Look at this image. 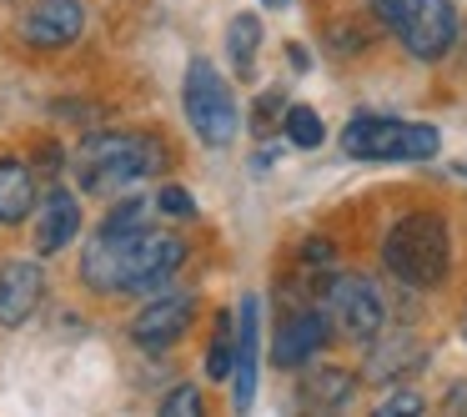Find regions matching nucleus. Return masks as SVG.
Wrapping results in <instances>:
<instances>
[{"mask_svg": "<svg viewBox=\"0 0 467 417\" xmlns=\"http://www.w3.org/2000/svg\"><path fill=\"white\" fill-rule=\"evenodd\" d=\"M186 262V242L171 232H141L131 236H106L96 232L91 246L81 252V282L101 297H146L161 292Z\"/></svg>", "mask_w": 467, "mask_h": 417, "instance_id": "obj_1", "label": "nucleus"}, {"mask_svg": "<svg viewBox=\"0 0 467 417\" xmlns=\"http://www.w3.org/2000/svg\"><path fill=\"white\" fill-rule=\"evenodd\" d=\"M382 266L402 287H417V292L442 287L447 266H452V236H447V222L437 212H402L382 236Z\"/></svg>", "mask_w": 467, "mask_h": 417, "instance_id": "obj_2", "label": "nucleus"}, {"mask_svg": "<svg viewBox=\"0 0 467 417\" xmlns=\"http://www.w3.org/2000/svg\"><path fill=\"white\" fill-rule=\"evenodd\" d=\"M86 192H121L151 172H166V146L146 131H91L76 151Z\"/></svg>", "mask_w": 467, "mask_h": 417, "instance_id": "obj_3", "label": "nucleus"}, {"mask_svg": "<svg viewBox=\"0 0 467 417\" xmlns=\"http://www.w3.org/2000/svg\"><path fill=\"white\" fill-rule=\"evenodd\" d=\"M372 16L402 41L412 61H447V51L462 36V16L452 0H372Z\"/></svg>", "mask_w": 467, "mask_h": 417, "instance_id": "obj_4", "label": "nucleus"}, {"mask_svg": "<svg viewBox=\"0 0 467 417\" xmlns=\"http://www.w3.org/2000/svg\"><path fill=\"white\" fill-rule=\"evenodd\" d=\"M342 151L357 162H432L442 151V131L402 116H357L342 131Z\"/></svg>", "mask_w": 467, "mask_h": 417, "instance_id": "obj_5", "label": "nucleus"}, {"mask_svg": "<svg viewBox=\"0 0 467 417\" xmlns=\"http://www.w3.org/2000/svg\"><path fill=\"white\" fill-rule=\"evenodd\" d=\"M182 111H186V126L196 131V141L212 146V151H222V146H232L236 136V96L232 86H226V76L216 71L206 56H196L192 66H186V81H182Z\"/></svg>", "mask_w": 467, "mask_h": 417, "instance_id": "obj_6", "label": "nucleus"}, {"mask_svg": "<svg viewBox=\"0 0 467 417\" xmlns=\"http://www.w3.org/2000/svg\"><path fill=\"white\" fill-rule=\"evenodd\" d=\"M322 317H327V332L332 337L372 342L387 327V297L362 272H332L327 276V297H322Z\"/></svg>", "mask_w": 467, "mask_h": 417, "instance_id": "obj_7", "label": "nucleus"}, {"mask_svg": "<svg viewBox=\"0 0 467 417\" xmlns=\"http://www.w3.org/2000/svg\"><path fill=\"white\" fill-rule=\"evenodd\" d=\"M196 322V297L192 292H161L131 317V342L146 347V352H166L176 347Z\"/></svg>", "mask_w": 467, "mask_h": 417, "instance_id": "obj_8", "label": "nucleus"}, {"mask_svg": "<svg viewBox=\"0 0 467 417\" xmlns=\"http://www.w3.org/2000/svg\"><path fill=\"white\" fill-rule=\"evenodd\" d=\"M327 317L317 312V307H282V317H276V332H272V362L282 367V372H302L306 362H312L317 352L327 347Z\"/></svg>", "mask_w": 467, "mask_h": 417, "instance_id": "obj_9", "label": "nucleus"}, {"mask_svg": "<svg viewBox=\"0 0 467 417\" xmlns=\"http://www.w3.org/2000/svg\"><path fill=\"white\" fill-rule=\"evenodd\" d=\"M86 31V5L81 0H36L21 21V41L36 51H61V46L81 41Z\"/></svg>", "mask_w": 467, "mask_h": 417, "instance_id": "obj_10", "label": "nucleus"}, {"mask_svg": "<svg viewBox=\"0 0 467 417\" xmlns=\"http://www.w3.org/2000/svg\"><path fill=\"white\" fill-rule=\"evenodd\" d=\"M46 297L41 262H5L0 266V327H26Z\"/></svg>", "mask_w": 467, "mask_h": 417, "instance_id": "obj_11", "label": "nucleus"}, {"mask_svg": "<svg viewBox=\"0 0 467 417\" xmlns=\"http://www.w3.org/2000/svg\"><path fill=\"white\" fill-rule=\"evenodd\" d=\"M76 232H81V202H76V192H66V186H51L41 212H36V252L41 256L66 252V246L76 242Z\"/></svg>", "mask_w": 467, "mask_h": 417, "instance_id": "obj_12", "label": "nucleus"}, {"mask_svg": "<svg viewBox=\"0 0 467 417\" xmlns=\"http://www.w3.org/2000/svg\"><path fill=\"white\" fill-rule=\"evenodd\" d=\"M367 347V382H402L427 362V347L412 332H377Z\"/></svg>", "mask_w": 467, "mask_h": 417, "instance_id": "obj_13", "label": "nucleus"}, {"mask_svg": "<svg viewBox=\"0 0 467 417\" xmlns=\"http://www.w3.org/2000/svg\"><path fill=\"white\" fill-rule=\"evenodd\" d=\"M262 302L256 297H246L242 302V312H236V407H252V397H256V367H262Z\"/></svg>", "mask_w": 467, "mask_h": 417, "instance_id": "obj_14", "label": "nucleus"}, {"mask_svg": "<svg viewBox=\"0 0 467 417\" xmlns=\"http://www.w3.org/2000/svg\"><path fill=\"white\" fill-rule=\"evenodd\" d=\"M296 397H302L306 412H342L357 397V377L347 367H312L306 362V377L296 387Z\"/></svg>", "mask_w": 467, "mask_h": 417, "instance_id": "obj_15", "label": "nucleus"}, {"mask_svg": "<svg viewBox=\"0 0 467 417\" xmlns=\"http://www.w3.org/2000/svg\"><path fill=\"white\" fill-rule=\"evenodd\" d=\"M36 212V172L21 156H0V226H21Z\"/></svg>", "mask_w": 467, "mask_h": 417, "instance_id": "obj_16", "label": "nucleus"}, {"mask_svg": "<svg viewBox=\"0 0 467 417\" xmlns=\"http://www.w3.org/2000/svg\"><path fill=\"white\" fill-rule=\"evenodd\" d=\"M256 51H262V21L252 11L232 16V26H226V61H232L236 81H256Z\"/></svg>", "mask_w": 467, "mask_h": 417, "instance_id": "obj_17", "label": "nucleus"}, {"mask_svg": "<svg viewBox=\"0 0 467 417\" xmlns=\"http://www.w3.org/2000/svg\"><path fill=\"white\" fill-rule=\"evenodd\" d=\"M232 367H236V317L216 312V332H212V347H206V377H212V382H226Z\"/></svg>", "mask_w": 467, "mask_h": 417, "instance_id": "obj_18", "label": "nucleus"}, {"mask_svg": "<svg viewBox=\"0 0 467 417\" xmlns=\"http://www.w3.org/2000/svg\"><path fill=\"white\" fill-rule=\"evenodd\" d=\"M282 131H286V141H292L296 151H317V146L327 141V126H322V116H317L312 106H286Z\"/></svg>", "mask_w": 467, "mask_h": 417, "instance_id": "obj_19", "label": "nucleus"}, {"mask_svg": "<svg viewBox=\"0 0 467 417\" xmlns=\"http://www.w3.org/2000/svg\"><path fill=\"white\" fill-rule=\"evenodd\" d=\"M141 226H151V206L131 196V202H121L111 216H106L101 232H106V236H131V232H141Z\"/></svg>", "mask_w": 467, "mask_h": 417, "instance_id": "obj_20", "label": "nucleus"}, {"mask_svg": "<svg viewBox=\"0 0 467 417\" xmlns=\"http://www.w3.org/2000/svg\"><path fill=\"white\" fill-rule=\"evenodd\" d=\"M282 111H286V91H262L256 96V106H252V131L256 136H266V131H282Z\"/></svg>", "mask_w": 467, "mask_h": 417, "instance_id": "obj_21", "label": "nucleus"}, {"mask_svg": "<svg viewBox=\"0 0 467 417\" xmlns=\"http://www.w3.org/2000/svg\"><path fill=\"white\" fill-rule=\"evenodd\" d=\"M302 272L306 276H332L337 272V246L327 236H306L302 242Z\"/></svg>", "mask_w": 467, "mask_h": 417, "instance_id": "obj_22", "label": "nucleus"}, {"mask_svg": "<svg viewBox=\"0 0 467 417\" xmlns=\"http://www.w3.org/2000/svg\"><path fill=\"white\" fill-rule=\"evenodd\" d=\"M156 212L171 216V222H192V216H196V196L186 192V186H161V196H156Z\"/></svg>", "mask_w": 467, "mask_h": 417, "instance_id": "obj_23", "label": "nucleus"}, {"mask_svg": "<svg viewBox=\"0 0 467 417\" xmlns=\"http://www.w3.org/2000/svg\"><path fill=\"white\" fill-rule=\"evenodd\" d=\"M161 412L166 417H196L202 412V392H196V387H171V392L161 397Z\"/></svg>", "mask_w": 467, "mask_h": 417, "instance_id": "obj_24", "label": "nucleus"}, {"mask_svg": "<svg viewBox=\"0 0 467 417\" xmlns=\"http://www.w3.org/2000/svg\"><path fill=\"white\" fill-rule=\"evenodd\" d=\"M412 412H427L422 392H387L377 402V417H412Z\"/></svg>", "mask_w": 467, "mask_h": 417, "instance_id": "obj_25", "label": "nucleus"}, {"mask_svg": "<svg viewBox=\"0 0 467 417\" xmlns=\"http://www.w3.org/2000/svg\"><path fill=\"white\" fill-rule=\"evenodd\" d=\"M286 51H292V66H296V71H302V66H312V56H306V46H286Z\"/></svg>", "mask_w": 467, "mask_h": 417, "instance_id": "obj_26", "label": "nucleus"}, {"mask_svg": "<svg viewBox=\"0 0 467 417\" xmlns=\"http://www.w3.org/2000/svg\"><path fill=\"white\" fill-rule=\"evenodd\" d=\"M266 11H286V5H292V0H262Z\"/></svg>", "mask_w": 467, "mask_h": 417, "instance_id": "obj_27", "label": "nucleus"}, {"mask_svg": "<svg viewBox=\"0 0 467 417\" xmlns=\"http://www.w3.org/2000/svg\"><path fill=\"white\" fill-rule=\"evenodd\" d=\"M462 337H467V322H462Z\"/></svg>", "mask_w": 467, "mask_h": 417, "instance_id": "obj_28", "label": "nucleus"}]
</instances>
